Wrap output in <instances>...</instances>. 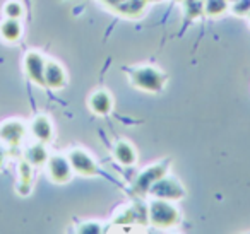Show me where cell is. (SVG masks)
I'll return each instance as SVG.
<instances>
[{"label": "cell", "instance_id": "cell-1", "mask_svg": "<svg viewBox=\"0 0 250 234\" xmlns=\"http://www.w3.org/2000/svg\"><path fill=\"white\" fill-rule=\"evenodd\" d=\"M147 222L158 229H170L182 222V214L170 200L154 198L147 205Z\"/></svg>", "mask_w": 250, "mask_h": 234}, {"label": "cell", "instance_id": "cell-2", "mask_svg": "<svg viewBox=\"0 0 250 234\" xmlns=\"http://www.w3.org/2000/svg\"><path fill=\"white\" fill-rule=\"evenodd\" d=\"M129 80L136 89H141L144 93H160L167 84V76L156 67L144 65L130 70Z\"/></svg>", "mask_w": 250, "mask_h": 234}, {"label": "cell", "instance_id": "cell-3", "mask_svg": "<svg viewBox=\"0 0 250 234\" xmlns=\"http://www.w3.org/2000/svg\"><path fill=\"white\" fill-rule=\"evenodd\" d=\"M147 195H153L154 198H161V200H170V202H177L182 200L185 196V190L182 186V183L178 179L171 178V176H161L160 179L151 185Z\"/></svg>", "mask_w": 250, "mask_h": 234}, {"label": "cell", "instance_id": "cell-4", "mask_svg": "<svg viewBox=\"0 0 250 234\" xmlns=\"http://www.w3.org/2000/svg\"><path fill=\"white\" fill-rule=\"evenodd\" d=\"M46 171L55 185H65L72 179L74 169L69 162V157L62 154H53L46 161Z\"/></svg>", "mask_w": 250, "mask_h": 234}, {"label": "cell", "instance_id": "cell-5", "mask_svg": "<svg viewBox=\"0 0 250 234\" xmlns=\"http://www.w3.org/2000/svg\"><path fill=\"white\" fill-rule=\"evenodd\" d=\"M46 58L40 52H28L24 55V74L35 86L45 87Z\"/></svg>", "mask_w": 250, "mask_h": 234}, {"label": "cell", "instance_id": "cell-6", "mask_svg": "<svg viewBox=\"0 0 250 234\" xmlns=\"http://www.w3.org/2000/svg\"><path fill=\"white\" fill-rule=\"evenodd\" d=\"M67 157H69L74 173H77L79 176H96L100 173V168L94 162V159L84 149H70Z\"/></svg>", "mask_w": 250, "mask_h": 234}, {"label": "cell", "instance_id": "cell-7", "mask_svg": "<svg viewBox=\"0 0 250 234\" xmlns=\"http://www.w3.org/2000/svg\"><path fill=\"white\" fill-rule=\"evenodd\" d=\"M167 169H168V164H154V166H149V168L144 169V171L137 176V179L132 185L134 195H139V196L147 195L151 185H153L156 179H160L161 176L167 175Z\"/></svg>", "mask_w": 250, "mask_h": 234}, {"label": "cell", "instance_id": "cell-8", "mask_svg": "<svg viewBox=\"0 0 250 234\" xmlns=\"http://www.w3.org/2000/svg\"><path fill=\"white\" fill-rule=\"evenodd\" d=\"M26 132H28V127H26L24 121L7 120L0 125V140L7 144L9 147H18L24 140Z\"/></svg>", "mask_w": 250, "mask_h": 234}, {"label": "cell", "instance_id": "cell-9", "mask_svg": "<svg viewBox=\"0 0 250 234\" xmlns=\"http://www.w3.org/2000/svg\"><path fill=\"white\" fill-rule=\"evenodd\" d=\"M67 84V74L65 69L55 60H46L45 65V87L46 89L60 91Z\"/></svg>", "mask_w": 250, "mask_h": 234}, {"label": "cell", "instance_id": "cell-10", "mask_svg": "<svg viewBox=\"0 0 250 234\" xmlns=\"http://www.w3.org/2000/svg\"><path fill=\"white\" fill-rule=\"evenodd\" d=\"M87 106L98 117H106L111 110H113V98H111L110 93L106 91H94L89 96V101H87Z\"/></svg>", "mask_w": 250, "mask_h": 234}, {"label": "cell", "instance_id": "cell-11", "mask_svg": "<svg viewBox=\"0 0 250 234\" xmlns=\"http://www.w3.org/2000/svg\"><path fill=\"white\" fill-rule=\"evenodd\" d=\"M29 130L31 135L36 138V142H43V144H48L53 138V125L52 120L45 115H38L35 120L29 125Z\"/></svg>", "mask_w": 250, "mask_h": 234}, {"label": "cell", "instance_id": "cell-12", "mask_svg": "<svg viewBox=\"0 0 250 234\" xmlns=\"http://www.w3.org/2000/svg\"><path fill=\"white\" fill-rule=\"evenodd\" d=\"M113 157L122 166H134L137 161V152L132 144L125 140H118L113 145Z\"/></svg>", "mask_w": 250, "mask_h": 234}, {"label": "cell", "instance_id": "cell-13", "mask_svg": "<svg viewBox=\"0 0 250 234\" xmlns=\"http://www.w3.org/2000/svg\"><path fill=\"white\" fill-rule=\"evenodd\" d=\"M48 157H50L48 147H46V144H43V142H38V144L31 145V147H28L24 151V159L31 166H35V168L45 166Z\"/></svg>", "mask_w": 250, "mask_h": 234}, {"label": "cell", "instance_id": "cell-14", "mask_svg": "<svg viewBox=\"0 0 250 234\" xmlns=\"http://www.w3.org/2000/svg\"><path fill=\"white\" fill-rule=\"evenodd\" d=\"M146 5H147L146 0H124V2L115 9V12L127 19H137L144 14Z\"/></svg>", "mask_w": 250, "mask_h": 234}, {"label": "cell", "instance_id": "cell-15", "mask_svg": "<svg viewBox=\"0 0 250 234\" xmlns=\"http://www.w3.org/2000/svg\"><path fill=\"white\" fill-rule=\"evenodd\" d=\"M22 36V26L19 19H7L0 24V38L7 43H18Z\"/></svg>", "mask_w": 250, "mask_h": 234}, {"label": "cell", "instance_id": "cell-16", "mask_svg": "<svg viewBox=\"0 0 250 234\" xmlns=\"http://www.w3.org/2000/svg\"><path fill=\"white\" fill-rule=\"evenodd\" d=\"M182 7L187 21H197L204 16V0H182Z\"/></svg>", "mask_w": 250, "mask_h": 234}, {"label": "cell", "instance_id": "cell-17", "mask_svg": "<svg viewBox=\"0 0 250 234\" xmlns=\"http://www.w3.org/2000/svg\"><path fill=\"white\" fill-rule=\"evenodd\" d=\"M226 11H229L228 0H204V16L208 18H219Z\"/></svg>", "mask_w": 250, "mask_h": 234}, {"label": "cell", "instance_id": "cell-18", "mask_svg": "<svg viewBox=\"0 0 250 234\" xmlns=\"http://www.w3.org/2000/svg\"><path fill=\"white\" fill-rule=\"evenodd\" d=\"M4 16L7 19H19L21 21L22 16H24V7H22L21 2H16V0H9L4 5Z\"/></svg>", "mask_w": 250, "mask_h": 234}, {"label": "cell", "instance_id": "cell-19", "mask_svg": "<svg viewBox=\"0 0 250 234\" xmlns=\"http://www.w3.org/2000/svg\"><path fill=\"white\" fill-rule=\"evenodd\" d=\"M139 220V214H137V207H129V209H125L120 215L115 219L117 224H122V226H129V224H134Z\"/></svg>", "mask_w": 250, "mask_h": 234}, {"label": "cell", "instance_id": "cell-20", "mask_svg": "<svg viewBox=\"0 0 250 234\" xmlns=\"http://www.w3.org/2000/svg\"><path fill=\"white\" fill-rule=\"evenodd\" d=\"M18 183H26V185H33V166L29 164L26 159L19 162V179Z\"/></svg>", "mask_w": 250, "mask_h": 234}, {"label": "cell", "instance_id": "cell-21", "mask_svg": "<svg viewBox=\"0 0 250 234\" xmlns=\"http://www.w3.org/2000/svg\"><path fill=\"white\" fill-rule=\"evenodd\" d=\"M229 11L238 18H247L250 14V0H235L229 5Z\"/></svg>", "mask_w": 250, "mask_h": 234}, {"label": "cell", "instance_id": "cell-22", "mask_svg": "<svg viewBox=\"0 0 250 234\" xmlns=\"http://www.w3.org/2000/svg\"><path fill=\"white\" fill-rule=\"evenodd\" d=\"M79 233H84V234H98L101 233V224L98 222H83L79 227H77Z\"/></svg>", "mask_w": 250, "mask_h": 234}, {"label": "cell", "instance_id": "cell-23", "mask_svg": "<svg viewBox=\"0 0 250 234\" xmlns=\"http://www.w3.org/2000/svg\"><path fill=\"white\" fill-rule=\"evenodd\" d=\"M33 190V185H24V183H16V192L19 193L21 196H26L29 195Z\"/></svg>", "mask_w": 250, "mask_h": 234}, {"label": "cell", "instance_id": "cell-24", "mask_svg": "<svg viewBox=\"0 0 250 234\" xmlns=\"http://www.w3.org/2000/svg\"><path fill=\"white\" fill-rule=\"evenodd\" d=\"M101 4L103 5H106L108 9H111V11H115V9L118 7V5L122 4V2H124V0H100Z\"/></svg>", "mask_w": 250, "mask_h": 234}, {"label": "cell", "instance_id": "cell-25", "mask_svg": "<svg viewBox=\"0 0 250 234\" xmlns=\"http://www.w3.org/2000/svg\"><path fill=\"white\" fill-rule=\"evenodd\" d=\"M5 156H7V154H5V151H4V149H2V145H0V169L4 168V162H5Z\"/></svg>", "mask_w": 250, "mask_h": 234}, {"label": "cell", "instance_id": "cell-26", "mask_svg": "<svg viewBox=\"0 0 250 234\" xmlns=\"http://www.w3.org/2000/svg\"><path fill=\"white\" fill-rule=\"evenodd\" d=\"M146 2H158V0H146Z\"/></svg>", "mask_w": 250, "mask_h": 234}, {"label": "cell", "instance_id": "cell-27", "mask_svg": "<svg viewBox=\"0 0 250 234\" xmlns=\"http://www.w3.org/2000/svg\"><path fill=\"white\" fill-rule=\"evenodd\" d=\"M228 2H229V4H233V2H235V0H228Z\"/></svg>", "mask_w": 250, "mask_h": 234}, {"label": "cell", "instance_id": "cell-28", "mask_svg": "<svg viewBox=\"0 0 250 234\" xmlns=\"http://www.w3.org/2000/svg\"><path fill=\"white\" fill-rule=\"evenodd\" d=\"M247 18H249V22H250V14H249V16H247Z\"/></svg>", "mask_w": 250, "mask_h": 234}, {"label": "cell", "instance_id": "cell-29", "mask_svg": "<svg viewBox=\"0 0 250 234\" xmlns=\"http://www.w3.org/2000/svg\"><path fill=\"white\" fill-rule=\"evenodd\" d=\"M177 2H182V0H177Z\"/></svg>", "mask_w": 250, "mask_h": 234}]
</instances>
